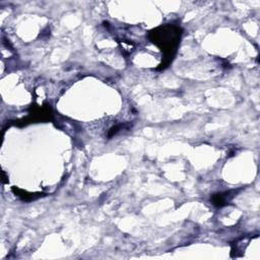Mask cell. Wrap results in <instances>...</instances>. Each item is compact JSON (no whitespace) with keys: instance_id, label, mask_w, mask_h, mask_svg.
I'll return each mask as SVG.
<instances>
[{"instance_id":"6da1fadb","label":"cell","mask_w":260,"mask_h":260,"mask_svg":"<svg viewBox=\"0 0 260 260\" xmlns=\"http://www.w3.org/2000/svg\"><path fill=\"white\" fill-rule=\"evenodd\" d=\"M150 35L153 36L152 42L156 44L168 57L172 58L177 45L180 42V28L169 24L156 28Z\"/></svg>"}]
</instances>
